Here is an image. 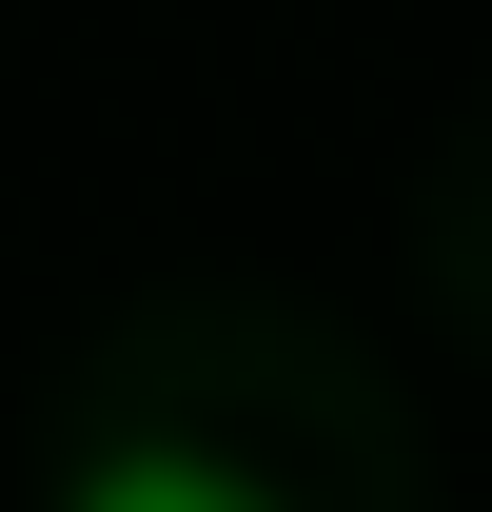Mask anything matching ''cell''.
<instances>
[{
    "label": "cell",
    "mask_w": 492,
    "mask_h": 512,
    "mask_svg": "<svg viewBox=\"0 0 492 512\" xmlns=\"http://www.w3.org/2000/svg\"><path fill=\"white\" fill-rule=\"evenodd\" d=\"M60 512H276V493H256L217 434H99V453L60 473Z\"/></svg>",
    "instance_id": "obj_1"
}]
</instances>
